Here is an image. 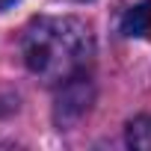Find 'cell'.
Wrapping results in <instances>:
<instances>
[{
    "mask_svg": "<svg viewBox=\"0 0 151 151\" xmlns=\"http://www.w3.org/2000/svg\"><path fill=\"white\" fill-rule=\"evenodd\" d=\"M27 68L47 86H62L89 71L95 36L80 18H33L21 36Z\"/></svg>",
    "mask_w": 151,
    "mask_h": 151,
    "instance_id": "cell-1",
    "label": "cell"
},
{
    "mask_svg": "<svg viewBox=\"0 0 151 151\" xmlns=\"http://www.w3.org/2000/svg\"><path fill=\"white\" fill-rule=\"evenodd\" d=\"M92 104V83L86 74H80V77H74L68 83L59 86V98H56V124H71V122H77Z\"/></svg>",
    "mask_w": 151,
    "mask_h": 151,
    "instance_id": "cell-2",
    "label": "cell"
},
{
    "mask_svg": "<svg viewBox=\"0 0 151 151\" xmlns=\"http://www.w3.org/2000/svg\"><path fill=\"white\" fill-rule=\"evenodd\" d=\"M119 27L127 39H151V0H142V3L130 6L122 15Z\"/></svg>",
    "mask_w": 151,
    "mask_h": 151,
    "instance_id": "cell-3",
    "label": "cell"
},
{
    "mask_svg": "<svg viewBox=\"0 0 151 151\" xmlns=\"http://www.w3.org/2000/svg\"><path fill=\"white\" fill-rule=\"evenodd\" d=\"M124 139L130 148H151V116H136L127 122V130H124Z\"/></svg>",
    "mask_w": 151,
    "mask_h": 151,
    "instance_id": "cell-4",
    "label": "cell"
},
{
    "mask_svg": "<svg viewBox=\"0 0 151 151\" xmlns=\"http://www.w3.org/2000/svg\"><path fill=\"white\" fill-rule=\"evenodd\" d=\"M15 110V101L12 98H0V116H6V113H12Z\"/></svg>",
    "mask_w": 151,
    "mask_h": 151,
    "instance_id": "cell-5",
    "label": "cell"
},
{
    "mask_svg": "<svg viewBox=\"0 0 151 151\" xmlns=\"http://www.w3.org/2000/svg\"><path fill=\"white\" fill-rule=\"evenodd\" d=\"M12 3H15V0H0V12H3V9H9Z\"/></svg>",
    "mask_w": 151,
    "mask_h": 151,
    "instance_id": "cell-6",
    "label": "cell"
}]
</instances>
